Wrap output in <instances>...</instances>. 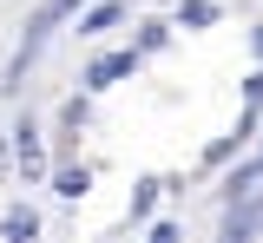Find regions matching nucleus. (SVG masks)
<instances>
[{
    "instance_id": "obj_11",
    "label": "nucleus",
    "mask_w": 263,
    "mask_h": 243,
    "mask_svg": "<svg viewBox=\"0 0 263 243\" xmlns=\"http://www.w3.org/2000/svg\"><path fill=\"white\" fill-rule=\"evenodd\" d=\"M164 39H171V27H158V20H152V27H138V53H158Z\"/></svg>"
},
{
    "instance_id": "obj_10",
    "label": "nucleus",
    "mask_w": 263,
    "mask_h": 243,
    "mask_svg": "<svg viewBox=\"0 0 263 243\" xmlns=\"http://www.w3.org/2000/svg\"><path fill=\"white\" fill-rule=\"evenodd\" d=\"M152 204H158V177H145V184L132 191V217H152Z\"/></svg>"
},
{
    "instance_id": "obj_9",
    "label": "nucleus",
    "mask_w": 263,
    "mask_h": 243,
    "mask_svg": "<svg viewBox=\"0 0 263 243\" xmlns=\"http://www.w3.org/2000/svg\"><path fill=\"white\" fill-rule=\"evenodd\" d=\"M178 27H217V0H184L178 7Z\"/></svg>"
},
{
    "instance_id": "obj_7",
    "label": "nucleus",
    "mask_w": 263,
    "mask_h": 243,
    "mask_svg": "<svg viewBox=\"0 0 263 243\" xmlns=\"http://www.w3.org/2000/svg\"><path fill=\"white\" fill-rule=\"evenodd\" d=\"M112 20H125V0H99V7H86V13H79V33H105Z\"/></svg>"
},
{
    "instance_id": "obj_6",
    "label": "nucleus",
    "mask_w": 263,
    "mask_h": 243,
    "mask_svg": "<svg viewBox=\"0 0 263 243\" xmlns=\"http://www.w3.org/2000/svg\"><path fill=\"white\" fill-rule=\"evenodd\" d=\"M257 177H263V151H257V158H250V165H237V171L224 177V197H230V204H243V197H250V184H257Z\"/></svg>"
},
{
    "instance_id": "obj_14",
    "label": "nucleus",
    "mask_w": 263,
    "mask_h": 243,
    "mask_svg": "<svg viewBox=\"0 0 263 243\" xmlns=\"http://www.w3.org/2000/svg\"><path fill=\"white\" fill-rule=\"evenodd\" d=\"M0 165H7V145H0Z\"/></svg>"
},
{
    "instance_id": "obj_1",
    "label": "nucleus",
    "mask_w": 263,
    "mask_h": 243,
    "mask_svg": "<svg viewBox=\"0 0 263 243\" xmlns=\"http://www.w3.org/2000/svg\"><path fill=\"white\" fill-rule=\"evenodd\" d=\"M72 13H86V0H40V7H33V20H27V39H20V59H13V72L27 66L33 53L46 46V33H53L60 20H72Z\"/></svg>"
},
{
    "instance_id": "obj_12",
    "label": "nucleus",
    "mask_w": 263,
    "mask_h": 243,
    "mask_svg": "<svg viewBox=\"0 0 263 243\" xmlns=\"http://www.w3.org/2000/svg\"><path fill=\"white\" fill-rule=\"evenodd\" d=\"M178 237H184L178 224H152V237H145V243H178Z\"/></svg>"
},
{
    "instance_id": "obj_13",
    "label": "nucleus",
    "mask_w": 263,
    "mask_h": 243,
    "mask_svg": "<svg viewBox=\"0 0 263 243\" xmlns=\"http://www.w3.org/2000/svg\"><path fill=\"white\" fill-rule=\"evenodd\" d=\"M243 99H250V105H263V72H250V79H243Z\"/></svg>"
},
{
    "instance_id": "obj_8",
    "label": "nucleus",
    "mask_w": 263,
    "mask_h": 243,
    "mask_svg": "<svg viewBox=\"0 0 263 243\" xmlns=\"http://www.w3.org/2000/svg\"><path fill=\"white\" fill-rule=\"evenodd\" d=\"M13 138H20V171H27V177H40V171H46V158H40V132H33V125H20Z\"/></svg>"
},
{
    "instance_id": "obj_5",
    "label": "nucleus",
    "mask_w": 263,
    "mask_h": 243,
    "mask_svg": "<svg viewBox=\"0 0 263 243\" xmlns=\"http://www.w3.org/2000/svg\"><path fill=\"white\" fill-rule=\"evenodd\" d=\"M0 237H7V243H33V237H40V217H33L27 204H13L7 224H0Z\"/></svg>"
},
{
    "instance_id": "obj_3",
    "label": "nucleus",
    "mask_w": 263,
    "mask_h": 243,
    "mask_svg": "<svg viewBox=\"0 0 263 243\" xmlns=\"http://www.w3.org/2000/svg\"><path fill=\"white\" fill-rule=\"evenodd\" d=\"M132 66H138V53H105V59H92V66H86V92H105V86L125 79Z\"/></svg>"
},
{
    "instance_id": "obj_2",
    "label": "nucleus",
    "mask_w": 263,
    "mask_h": 243,
    "mask_svg": "<svg viewBox=\"0 0 263 243\" xmlns=\"http://www.w3.org/2000/svg\"><path fill=\"white\" fill-rule=\"evenodd\" d=\"M257 230H263V191H250L243 204H230L224 237H217V243H257Z\"/></svg>"
},
{
    "instance_id": "obj_4",
    "label": "nucleus",
    "mask_w": 263,
    "mask_h": 243,
    "mask_svg": "<svg viewBox=\"0 0 263 243\" xmlns=\"http://www.w3.org/2000/svg\"><path fill=\"white\" fill-rule=\"evenodd\" d=\"M53 191H60V197H72V204H79V197L92 191V171H86V165H60V171H53Z\"/></svg>"
},
{
    "instance_id": "obj_15",
    "label": "nucleus",
    "mask_w": 263,
    "mask_h": 243,
    "mask_svg": "<svg viewBox=\"0 0 263 243\" xmlns=\"http://www.w3.org/2000/svg\"><path fill=\"white\" fill-rule=\"evenodd\" d=\"M257 53H263V33H257Z\"/></svg>"
}]
</instances>
